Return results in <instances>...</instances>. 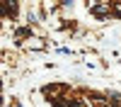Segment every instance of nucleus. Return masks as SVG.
<instances>
[{
  "mask_svg": "<svg viewBox=\"0 0 121 107\" xmlns=\"http://www.w3.org/2000/svg\"><path fill=\"white\" fill-rule=\"evenodd\" d=\"M99 107H107V105H99Z\"/></svg>",
  "mask_w": 121,
  "mask_h": 107,
  "instance_id": "nucleus-1",
  "label": "nucleus"
}]
</instances>
